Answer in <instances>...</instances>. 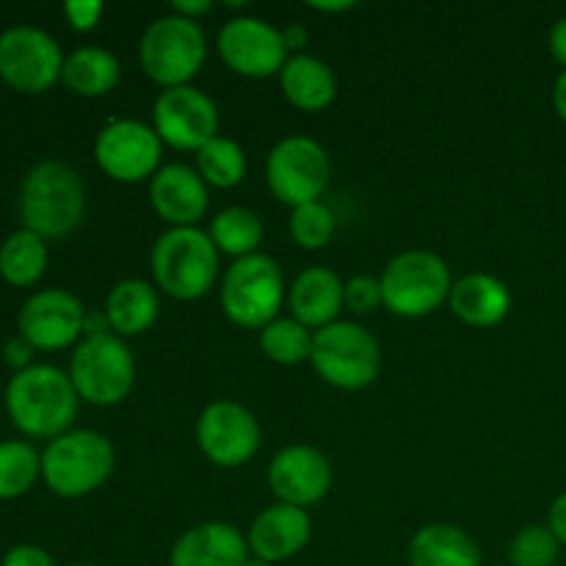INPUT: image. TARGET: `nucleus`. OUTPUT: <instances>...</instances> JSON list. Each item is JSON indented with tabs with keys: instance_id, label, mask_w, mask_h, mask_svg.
Instances as JSON below:
<instances>
[{
	"instance_id": "b1692460",
	"label": "nucleus",
	"mask_w": 566,
	"mask_h": 566,
	"mask_svg": "<svg viewBox=\"0 0 566 566\" xmlns=\"http://www.w3.org/2000/svg\"><path fill=\"white\" fill-rule=\"evenodd\" d=\"M409 564L412 566H484L479 542L464 528L451 523L423 525L409 539Z\"/></svg>"
},
{
	"instance_id": "c756f323",
	"label": "nucleus",
	"mask_w": 566,
	"mask_h": 566,
	"mask_svg": "<svg viewBox=\"0 0 566 566\" xmlns=\"http://www.w3.org/2000/svg\"><path fill=\"white\" fill-rule=\"evenodd\" d=\"M260 348L265 357L276 365H302L310 363L313 354V329L298 324L296 318H274L260 329Z\"/></svg>"
},
{
	"instance_id": "7c9ffc66",
	"label": "nucleus",
	"mask_w": 566,
	"mask_h": 566,
	"mask_svg": "<svg viewBox=\"0 0 566 566\" xmlns=\"http://www.w3.org/2000/svg\"><path fill=\"white\" fill-rule=\"evenodd\" d=\"M42 475V457L31 442H0V501H14L25 495Z\"/></svg>"
},
{
	"instance_id": "2f4dec72",
	"label": "nucleus",
	"mask_w": 566,
	"mask_h": 566,
	"mask_svg": "<svg viewBox=\"0 0 566 566\" xmlns=\"http://www.w3.org/2000/svg\"><path fill=\"white\" fill-rule=\"evenodd\" d=\"M335 230L337 221L329 205L310 202L291 210V238L296 241V247L307 249V252H318V249L329 247Z\"/></svg>"
},
{
	"instance_id": "423d86ee",
	"label": "nucleus",
	"mask_w": 566,
	"mask_h": 566,
	"mask_svg": "<svg viewBox=\"0 0 566 566\" xmlns=\"http://www.w3.org/2000/svg\"><path fill=\"white\" fill-rule=\"evenodd\" d=\"M385 310L398 318H426L451 296V271L448 263L426 249H409L396 254L379 276Z\"/></svg>"
},
{
	"instance_id": "5701e85b",
	"label": "nucleus",
	"mask_w": 566,
	"mask_h": 566,
	"mask_svg": "<svg viewBox=\"0 0 566 566\" xmlns=\"http://www.w3.org/2000/svg\"><path fill=\"white\" fill-rule=\"evenodd\" d=\"M282 97L298 111H324L335 103L337 97V77L326 61L315 55L298 53L287 59V64L280 72Z\"/></svg>"
},
{
	"instance_id": "58836bf2",
	"label": "nucleus",
	"mask_w": 566,
	"mask_h": 566,
	"mask_svg": "<svg viewBox=\"0 0 566 566\" xmlns=\"http://www.w3.org/2000/svg\"><path fill=\"white\" fill-rule=\"evenodd\" d=\"M213 9L210 0H171V14L186 17V20L199 22V17H205L208 11Z\"/></svg>"
},
{
	"instance_id": "a878e982",
	"label": "nucleus",
	"mask_w": 566,
	"mask_h": 566,
	"mask_svg": "<svg viewBox=\"0 0 566 566\" xmlns=\"http://www.w3.org/2000/svg\"><path fill=\"white\" fill-rule=\"evenodd\" d=\"M122 77L119 59L105 48H81L66 55L61 81L77 97H103Z\"/></svg>"
},
{
	"instance_id": "aec40b11",
	"label": "nucleus",
	"mask_w": 566,
	"mask_h": 566,
	"mask_svg": "<svg viewBox=\"0 0 566 566\" xmlns=\"http://www.w3.org/2000/svg\"><path fill=\"white\" fill-rule=\"evenodd\" d=\"M247 558V536L235 525L216 520L182 531L169 551V566H243Z\"/></svg>"
},
{
	"instance_id": "9d476101",
	"label": "nucleus",
	"mask_w": 566,
	"mask_h": 566,
	"mask_svg": "<svg viewBox=\"0 0 566 566\" xmlns=\"http://www.w3.org/2000/svg\"><path fill=\"white\" fill-rule=\"evenodd\" d=\"M329 177V155L310 136L282 138L265 160V180H269L271 193L291 210L298 205L321 202Z\"/></svg>"
},
{
	"instance_id": "473e14b6",
	"label": "nucleus",
	"mask_w": 566,
	"mask_h": 566,
	"mask_svg": "<svg viewBox=\"0 0 566 566\" xmlns=\"http://www.w3.org/2000/svg\"><path fill=\"white\" fill-rule=\"evenodd\" d=\"M562 556V542L547 525H525L509 545L512 566H556Z\"/></svg>"
},
{
	"instance_id": "37998d69",
	"label": "nucleus",
	"mask_w": 566,
	"mask_h": 566,
	"mask_svg": "<svg viewBox=\"0 0 566 566\" xmlns=\"http://www.w3.org/2000/svg\"><path fill=\"white\" fill-rule=\"evenodd\" d=\"M310 9L324 11V14H337V11L354 9V3H310Z\"/></svg>"
},
{
	"instance_id": "49530a36",
	"label": "nucleus",
	"mask_w": 566,
	"mask_h": 566,
	"mask_svg": "<svg viewBox=\"0 0 566 566\" xmlns=\"http://www.w3.org/2000/svg\"><path fill=\"white\" fill-rule=\"evenodd\" d=\"M490 566H501V564H490Z\"/></svg>"
},
{
	"instance_id": "4be33fe9",
	"label": "nucleus",
	"mask_w": 566,
	"mask_h": 566,
	"mask_svg": "<svg viewBox=\"0 0 566 566\" xmlns=\"http://www.w3.org/2000/svg\"><path fill=\"white\" fill-rule=\"evenodd\" d=\"M453 315L464 321L475 329H492L501 324L512 310V293H509L506 282L497 280L492 274H475L462 276L453 282L451 296H448Z\"/></svg>"
},
{
	"instance_id": "2eb2a0df",
	"label": "nucleus",
	"mask_w": 566,
	"mask_h": 566,
	"mask_svg": "<svg viewBox=\"0 0 566 566\" xmlns=\"http://www.w3.org/2000/svg\"><path fill=\"white\" fill-rule=\"evenodd\" d=\"M219 59L241 77L280 75L287 64V44L280 28L260 17H232L219 31Z\"/></svg>"
},
{
	"instance_id": "20e7f679",
	"label": "nucleus",
	"mask_w": 566,
	"mask_h": 566,
	"mask_svg": "<svg viewBox=\"0 0 566 566\" xmlns=\"http://www.w3.org/2000/svg\"><path fill=\"white\" fill-rule=\"evenodd\" d=\"M116 453L105 434L92 429L66 431L50 440L42 453V479L59 497H83L108 481Z\"/></svg>"
},
{
	"instance_id": "6e6552de",
	"label": "nucleus",
	"mask_w": 566,
	"mask_h": 566,
	"mask_svg": "<svg viewBox=\"0 0 566 566\" xmlns=\"http://www.w3.org/2000/svg\"><path fill=\"white\" fill-rule=\"evenodd\" d=\"M221 310L227 321L241 329H263L280 318L285 304V280L269 254H249L235 260L221 280Z\"/></svg>"
},
{
	"instance_id": "6ab92c4d",
	"label": "nucleus",
	"mask_w": 566,
	"mask_h": 566,
	"mask_svg": "<svg viewBox=\"0 0 566 566\" xmlns=\"http://www.w3.org/2000/svg\"><path fill=\"white\" fill-rule=\"evenodd\" d=\"M310 536H313V520L304 509L274 503L263 509L249 528V556L263 558L269 564L287 562L307 547Z\"/></svg>"
},
{
	"instance_id": "f3484780",
	"label": "nucleus",
	"mask_w": 566,
	"mask_h": 566,
	"mask_svg": "<svg viewBox=\"0 0 566 566\" xmlns=\"http://www.w3.org/2000/svg\"><path fill=\"white\" fill-rule=\"evenodd\" d=\"M269 486L276 503L296 506L307 512L326 497L332 486V464L318 448L313 446H287L271 459Z\"/></svg>"
},
{
	"instance_id": "4468645a",
	"label": "nucleus",
	"mask_w": 566,
	"mask_h": 566,
	"mask_svg": "<svg viewBox=\"0 0 566 566\" xmlns=\"http://www.w3.org/2000/svg\"><path fill=\"white\" fill-rule=\"evenodd\" d=\"M197 446L216 468H243L260 448V423L238 401H213L197 418Z\"/></svg>"
},
{
	"instance_id": "79ce46f5",
	"label": "nucleus",
	"mask_w": 566,
	"mask_h": 566,
	"mask_svg": "<svg viewBox=\"0 0 566 566\" xmlns=\"http://www.w3.org/2000/svg\"><path fill=\"white\" fill-rule=\"evenodd\" d=\"M282 36H285L287 50H298V48H304V44H307V31H304L302 25L285 28V31H282Z\"/></svg>"
},
{
	"instance_id": "1a4fd4ad",
	"label": "nucleus",
	"mask_w": 566,
	"mask_h": 566,
	"mask_svg": "<svg viewBox=\"0 0 566 566\" xmlns=\"http://www.w3.org/2000/svg\"><path fill=\"white\" fill-rule=\"evenodd\" d=\"M70 379L81 401L92 407H116L136 381V359L119 335L83 337L70 363Z\"/></svg>"
},
{
	"instance_id": "f8f14e48",
	"label": "nucleus",
	"mask_w": 566,
	"mask_h": 566,
	"mask_svg": "<svg viewBox=\"0 0 566 566\" xmlns=\"http://www.w3.org/2000/svg\"><path fill=\"white\" fill-rule=\"evenodd\" d=\"M153 130L169 147L199 153L219 136V108L197 86L164 88L153 105Z\"/></svg>"
},
{
	"instance_id": "9b49d317",
	"label": "nucleus",
	"mask_w": 566,
	"mask_h": 566,
	"mask_svg": "<svg viewBox=\"0 0 566 566\" xmlns=\"http://www.w3.org/2000/svg\"><path fill=\"white\" fill-rule=\"evenodd\" d=\"M64 53L42 28L17 25L0 33V77L22 94H42L61 81Z\"/></svg>"
},
{
	"instance_id": "4c0bfd02",
	"label": "nucleus",
	"mask_w": 566,
	"mask_h": 566,
	"mask_svg": "<svg viewBox=\"0 0 566 566\" xmlns=\"http://www.w3.org/2000/svg\"><path fill=\"white\" fill-rule=\"evenodd\" d=\"M547 528L556 534V539L562 542V547H566V492L553 501L551 514H547Z\"/></svg>"
},
{
	"instance_id": "412c9836",
	"label": "nucleus",
	"mask_w": 566,
	"mask_h": 566,
	"mask_svg": "<svg viewBox=\"0 0 566 566\" xmlns=\"http://www.w3.org/2000/svg\"><path fill=\"white\" fill-rule=\"evenodd\" d=\"M287 307H291V318L313 332L335 324L340 310L346 307L340 276L321 265L304 269L287 291Z\"/></svg>"
},
{
	"instance_id": "bb28decb",
	"label": "nucleus",
	"mask_w": 566,
	"mask_h": 566,
	"mask_svg": "<svg viewBox=\"0 0 566 566\" xmlns=\"http://www.w3.org/2000/svg\"><path fill=\"white\" fill-rule=\"evenodd\" d=\"M48 271V241L31 230H17L0 247V276L14 287L36 285Z\"/></svg>"
},
{
	"instance_id": "f03ea898",
	"label": "nucleus",
	"mask_w": 566,
	"mask_h": 566,
	"mask_svg": "<svg viewBox=\"0 0 566 566\" xmlns=\"http://www.w3.org/2000/svg\"><path fill=\"white\" fill-rule=\"evenodd\" d=\"M86 188L75 169L61 160H42L25 175L20 188V219L39 238H64L83 221Z\"/></svg>"
},
{
	"instance_id": "0eeeda50",
	"label": "nucleus",
	"mask_w": 566,
	"mask_h": 566,
	"mask_svg": "<svg viewBox=\"0 0 566 566\" xmlns=\"http://www.w3.org/2000/svg\"><path fill=\"white\" fill-rule=\"evenodd\" d=\"M310 365L326 385L354 392L374 385L381 368V352L365 326L354 321H335L313 332Z\"/></svg>"
},
{
	"instance_id": "f704fd0d",
	"label": "nucleus",
	"mask_w": 566,
	"mask_h": 566,
	"mask_svg": "<svg viewBox=\"0 0 566 566\" xmlns=\"http://www.w3.org/2000/svg\"><path fill=\"white\" fill-rule=\"evenodd\" d=\"M105 6L97 0H66L64 3V17L77 33H88L97 28L99 17H103Z\"/></svg>"
},
{
	"instance_id": "a211bd4d",
	"label": "nucleus",
	"mask_w": 566,
	"mask_h": 566,
	"mask_svg": "<svg viewBox=\"0 0 566 566\" xmlns=\"http://www.w3.org/2000/svg\"><path fill=\"white\" fill-rule=\"evenodd\" d=\"M208 182L186 164H169L149 180V205L171 227H197L208 213Z\"/></svg>"
},
{
	"instance_id": "cd10ccee",
	"label": "nucleus",
	"mask_w": 566,
	"mask_h": 566,
	"mask_svg": "<svg viewBox=\"0 0 566 566\" xmlns=\"http://www.w3.org/2000/svg\"><path fill=\"white\" fill-rule=\"evenodd\" d=\"M208 235L219 254L241 260L258 254V247L263 243V221L249 208H227L213 216Z\"/></svg>"
},
{
	"instance_id": "c03bdc74",
	"label": "nucleus",
	"mask_w": 566,
	"mask_h": 566,
	"mask_svg": "<svg viewBox=\"0 0 566 566\" xmlns=\"http://www.w3.org/2000/svg\"><path fill=\"white\" fill-rule=\"evenodd\" d=\"M243 566H274V564L263 562V558H254V556H249L247 562H243Z\"/></svg>"
},
{
	"instance_id": "ddd939ff",
	"label": "nucleus",
	"mask_w": 566,
	"mask_h": 566,
	"mask_svg": "<svg viewBox=\"0 0 566 566\" xmlns=\"http://www.w3.org/2000/svg\"><path fill=\"white\" fill-rule=\"evenodd\" d=\"M164 142L153 125L138 119H114L97 133L94 142V160L116 182L153 180L160 169Z\"/></svg>"
},
{
	"instance_id": "e433bc0d",
	"label": "nucleus",
	"mask_w": 566,
	"mask_h": 566,
	"mask_svg": "<svg viewBox=\"0 0 566 566\" xmlns=\"http://www.w3.org/2000/svg\"><path fill=\"white\" fill-rule=\"evenodd\" d=\"M33 352H36V348H33L31 343L25 340V337L17 335V337H11V340L3 346V363L9 365V368H14L17 374H20V370L31 368Z\"/></svg>"
},
{
	"instance_id": "c85d7f7f",
	"label": "nucleus",
	"mask_w": 566,
	"mask_h": 566,
	"mask_svg": "<svg viewBox=\"0 0 566 566\" xmlns=\"http://www.w3.org/2000/svg\"><path fill=\"white\" fill-rule=\"evenodd\" d=\"M197 171L208 186L235 188L247 177V153L238 142L227 136H216L197 153Z\"/></svg>"
},
{
	"instance_id": "dca6fc26",
	"label": "nucleus",
	"mask_w": 566,
	"mask_h": 566,
	"mask_svg": "<svg viewBox=\"0 0 566 566\" xmlns=\"http://www.w3.org/2000/svg\"><path fill=\"white\" fill-rule=\"evenodd\" d=\"M86 307L81 298L61 287L39 291L22 304L20 335L36 352H61L83 335Z\"/></svg>"
},
{
	"instance_id": "a19ab883",
	"label": "nucleus",
	"mask_w": 566,
	"mask_h": 566,
	"mask_svg": "<svg viewBox=\"0 0 566 566\" xmlns=\"http://www.w3.org/2000/svg\"><path fill=\"white\" fill-rule=\"evenodd\" d=\"M553 108L562 116V122H566V70L553 83Z\"/></svg>"
},
{
	"instance_id": "c9c22d12",
	"label": "nucleus",
	"mask_w": 566,
	"mask_h": 566,
	"mask_svg": "<svg viewBox=\"0 0 566 566\" xmlns=\"http://www.w3.org/2000/svg\"><path fill=\"white\" fill-rule=\"evenodd\" d=\"M0 566H55L53 556L39 545H17L3 556Z\"/></svg>"
},
{
	"instance_id": "a18cd8bd",
	"label": "nucleus",
	"mask_w": 566,
	"mask_h": 566,
	"mask_svg": "<svg viewBox=\"0 0 566 566\" xmlns=\"http://www.w3.org/2000/svg\"><path fill=\"white\" fill-rule=\"evenodd\" d=\"M70 566H94V564H70Z\"/></svg>"
},
{
	"instance_id": "72a5a7b5",
	"label": "nucleus",
	"mask_w": 566,
	"mask_h": 566,
	"mask_svg": "<svg viewBox=\"0 0 566 566\" xmlns=\"http://www.w3.org/2000/svg\"><path fill=\"white\" fill-rule=\"evenodd\" d=\"M343 304L352 310L354 315H370L379 307H385V296H381V282L376 276H352L343 282Z\"/></svg>"
},
{
	"instance_id": "39448f33",
	"label": "nucleus",
	"mask_w": 566,
	"mask_h": 566,
	"mask_svg": "<svg viewBox=\"0 0 566 566\" xmlns=\"http://www.w3.org/2000/svg\"><path fill=\"white\" fill-rule=\"evenodd\" d=\"M208 59V39L199 22L177 14H164L149 22L138 44L144 75L160 88L191 86Z\"/></svg>"
},
{
	"instance_id": "f257e3e1",
	"label": "nucleus",
	"mask_w": 566,
	"mask_h": 566,
	"mask_svg": "<svg viewBox=\"0 0 566 566\" xmlns=\"http://www.w3.org/2000/svg\"><path fill=\"white\" fill-rule=\"evenodd\" d=\"M75 385L70 374L55 365H31L11 376L6 387V412L11 423L36 440H55L66 434L77 415Z\"/></svg>"
},
{
	"instance_id": "ea45409f",
	"label": "nucleus",
	"mask_w": 566,
	"mask_h": 566,
	"mask_svg": "<svg viewBox=\"0 0 566 566\" xmlns=\"http://www.w3.org/2000/svg\"><path fill=\"white\" fill-rule=\"evenodd\" d=\"M547 48H551V55L558 61V64L566 70V17L556 20V25L551 28V36H547Z\"/></svg>"
},
{
	"instance_id": "393cba45",
	"label": "nucleus",
	"mask_w": 566,
	"mask_h": 566,
	"mask_svg": "<svg viewBox=\"0 0 566 566\" xmlns=\"http://www.w3.org/2000/svg\"><path fill=\"white\" fill-rule=\"evenodd\" d=\"M158 310V291L147 280H122L111 287L103 313L111 332L125 340V337H138L153 329Z\"/></svg>"
},
{
	"instance_id": "7ed1b4c3",
	"label": "nucleus",
	"mask_w": 566,
	"mask_h": 566,
	"mask_svg": "<svg viewBox=\"0 0 566 566\" xmlns=\"http://www.w3.org/2000/svg\"><path fill=\"white\" fill-rule=\"evenodd\" d=\"M155 287L177 302H197L219 282V249L208 232L197 227H171L155 241L153 254Z\"/></svg>"
}]
</instances>
